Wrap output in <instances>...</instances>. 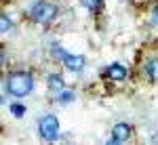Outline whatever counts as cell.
Returning a JSON list of instances; mask_svg holds the SVG:
<instances>
[{
    "instance_id": "cell-1",
    "label": "cell",
    "mask_w": 158,
    "mask_h": 145,
    "mask_svg": "<svg viewBox=\"0 0 158 145\" xmlns=\"http://www.w3.org/2000/svg\"><path fill=\"white\" fill-rule=\"evenodd\" d=\"M34 88V78L27 72H13L6 76V91L13 97H25Z\"/></svg>"
},
{
    "instance_id": "cell-2",
    "label": "cell",
    "mask_w": 158,
    "mask_h": 145,
    "mask_svg": "<svg viewBox=\"0 0 158 145\" xmlns=\"http://www.w3.org/2000/svg\"><path fill=\"white\" fill-rule=\"evenodd\" d=\"M57 13H59V9H57L53 2H44V0L36 2V4L30 9L32 19L38 21V23H51L53 19H57Z\"/></svg>"
},
{
    "instance_id": "cell-3",
    "label": "cell",
    "mask_w": 158,
    "mask_h": 145,
    "mask_svg": "<svg viewBox=\"0 0 158 145\" xmlns=\"http://www.w3.org/2000/svg\"><path fill=\"white\" fill-rule=\"evenodd\" d=\"M38 133L44 141H55L59 137V120L49 114V116H42L40 122H38Z\"/></svg>"
},
{
    "instance_id": "cell-4",
    "label": "cell",
    "mask_w": 158,
    "mask_h": 145,
    "mask_svg": "<svg viewBox=\"0 0 158 145\" xmlns=\"http://www.w3.org/2000/svg\"><path fill=\"white\" fill-rule=\"evenodd\" d=\"M63 65L68 67V70H72V72H80L82 67H85V57L82 55H65L63 57Z\"/></svg>"
},
{
    "instance_id": "cell-5",
    "label": "cell",
    "mask_w": 158,
    "mask_h": 145,
    "mask_svg": "<svg viewBox=\"0 0 158 145\" xmlns=\"http://www.w3.org/2000/svg\"><path fill=\"white\" fill-rule=\"evenodd\" d=\"M112 137L116 139V141H127L129 137H131V126L127 124V122H118V124H114V128H112Z\"/></svg>"
},
{
    "instance_id": "cell-6",
    "label": "cell",
    "mask_w": 158,
    "mask_h": 145,
    "mask_svg": "<svg viewBox=\"0 0 158 145\" xmlns=\"http://www.w3.org/2000/svg\"><path fill=\"white\" fill-rule=\"evenodd\" d=\"M106 74H108L112 80H122V78H127V67H122L120 63H112Z\"/></svg>"
},
{
    "instance_id": "cell-7",
    "label": "cell",
    "mask_w": 158,
    "mask_h": 145,
    "mask_svg": "<svg viewBox=\"0 0 158 145\" xmlns=\"http://www.w3.org/2000/svg\"><path fill=\"white\" fill-rule=\"evenodd\" d=\"M47 84H49L51 93H57V95H61V93H63V78H61L59 74H51Z\"/></svg>"
},
{
    "instance_id": "cell-8",
    "label": "cell",
    "mask_w": 158,
    "mask_h": 145,
    "mask_svg": "<svg viewBox=\"0 0 158 145\" xmlns=\"http://www.w3.org/2000/svg\"><path fill=\"white\" fill-rule=\"evenodd\" d=\"M146 76L150 80H158V57H154L146 63Z\"/></svg>"
},
{
    "instance_id": "cell-9",
    "label": "cell",
    "mask_w": 158,
    "mask_h": 145,
    "mask_svg": "<svg viewBox=\"0 0 158 145\" xmlns=\"http://www.w3.org/2000/svg\"><path fill=\"white\" fill-rule=\"evenodd\" d=\"M82 4H85L89 11H93V13H97L101 6H103V0H80Z\"/></svg>"
},
{
    "instance_id": "cell-10",
    "label": "cell",
    "mask_w": 158,
    "mask_h": 145,
    "mask_svg": "<svg viewBox=\"0 0 158 145\" xmlns=\"http://www.w3.org/2000/svg\"><path fill=\"white\" fill-rule=\"evenodd\" d=\"M72 99H74V93H72V91H63V93L59 95V101H61V103H70Z\"/></svg>"
},
{
    "instance_id": "cell-11",
    "label": "cell",
    "mask_w": 158,
    "mask_h": 145,
    "mask_svg": "<svg viewBox=\"0 0 158 145\" xmlns=\"http://www.w3.org/2000/svg\"><path fill=\"white\" fill-rule=\"evenodd\" d=\"M65 55H68V53H65V50H63L61 46H57V44H53V57H57V59H63Z\"/></svg>"
},
{
    "instance_id": "cell-12",
    "label": "cell",
    "mask_w": 158,
    "mask_h": 145,
    "mask_svg": "<svg viewBox=\"0 0 158 145\" xmlns=\"http://www.w3.org/2000/svg\"><path fill=\"white\" fill-rule=\"evenodd\" d=\"M11 111H13V116H17V118H21V116L25 114V109L21 107V105H13V107H11Z\"/></svg>"
},
{
    "instance_id": "cell-13",
    "label": "cell",
    "mask_w": 158,
    "mask_h": 145,
    "mask_svg": "<svg viewBox=\"0 0 158 145\" xmlns=\"http://www.w3.org/2000/svg\"><path fill=\"white\" fill-rule=\"evenodd\" d=\"M0 19H2V34H4V32L11 27V21H9V17H6V15H2Z\"/></svg>"
},
{
    "instance_id": "cell-14",
    "label": "cell",
    "mask_w": 158,
    "mask_h": 145,
    "mask_svg": "<svg viewBox=\"0 0 158 145\" xmlns=\"http://www.w3.org/2000/svg\"><path fill=\"white\" fill-rule=\"evenodd\" d=\"M150 19H152V25H158V6H154V9H152Z\"/></svg>"
},
{
    "instance_id": "cell-15",
    "label": "cell",
    "mask_w": 158,
    "mask_h": 145,
    "mask_svg": "<svg viewBox=\"0 0 158 145\" xmlns=\"http://www.w3.org/2000/svg\"><path fill=\"white\" fill-rule=\"evenodd\" d=\"M106 145H122V143H120V141H116V139L112 137V139H108V141H106Z\"/></svg>"
}]
</instances>
